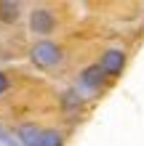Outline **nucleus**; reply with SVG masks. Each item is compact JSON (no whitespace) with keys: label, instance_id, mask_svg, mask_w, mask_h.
I'll return each instance as SVG.
<instances>
[{"label":"nucleus","instance_id":"nucleus-9","mask_svg":"<svg viewBox=\"0 0 144 146\" xmlns=\"http://www.w3.org/2000/svg\"><path fill=\"white\" fill-rule=\"evenodd\" d=\"M8 88H11V82H8V74H5V72H0V96H3V93H8Z\"/></svg>","mask_w":144,"mask_h":146},{"label":"nucleus","instance_id":"nucleus-5","mask_svg":"<svg viewBox=\"0 0 144 146\" xmlns=\"http://www.w3.org/2000/svg\"><path fill=\"white\" fill-rule=\"evenodd\" d=\"M16 138H19L21 146H40V138H43V130H40L38 125H19V130H16Z\"/></svg>","mask_w":144,"mask_h":146},{"label":"nucleus","instance_id":"nucleus-4","mask_svg":"<svg viewBox=\"0 0 144 146\" xmlns=\"http://www.w3.org/2000/svg\"><path fill=\"white\" fill-rule=\"evenodd\" d=\"M99 66L104 69L107 77L123 74V69H125V53H123L120 48H107L104 56H101V61H99Z\"/></svg>","mask_w":144,"mask_h":146},{"label":"nucleus","instance_id":"nucleus-7","mask_svg":"<svg viewBox=\"0 0 144 146\" xmlns=\"http://www.w3.org/2000/svg\"><path fill=\"white\" fill-rule=\"evenodd\" d=\"M83 104H86V101H83V96L78 90H64V96H62V109L67 111V114H78V111L83 109Z\"/></svg>","mask_w":144,"mask_h":146},{"label":"nucleus","instance_id":"nucleus-6","mask_svg":"<svg viewBox=\"0 0 144 146\" xmlns=\"http://www.w3.org/2000/svg\"><path fill=\"white\" fill-rule=\"evenodd\" d=\"M19 19H21V3H16V0H0V21L16 24Z\"/></svg>","mask_w":144,"mask_h":146},{"label":"nucleus","instance_id":"nucleus-8","mask_svg":"<svg viewBox=\"0 0 144 146\" xmlns=\"http://www.w3.org/2000/svg\"><path fill=\"white\" fill-rule=\"evenodd\" d=\"M40 146H64V135L59 133V130H43Z\"/></svg>","mask_w":144,"mask_h":146},{"label":"nucleus","instance_id":"nucleus-10","mask_svg":"<svg viewBox=\"0 0 144 146\" xmlns=\"http://www.w3.org/2000/svg\"><path fill=\"white\" fill-rule=\"evenodd\" d=\"M0 141H5V143H8V146H19V143H16V141H13V138H11V135H8V133H5V130H3V127H0Z\"/></svg>","mask_w":144,"mask_h":146},{"label":"nucleus","instance_id":"nucleus-2","mask_svg":"<svg viewBox=\"0 0 144 146\" xmlns=\"http://www.w3.org/2000/svg\"><path fill=\"white\" fill-rule=\"evenodd\" d=\"M107 80H109V77L104 74V69H101L99 64H91V66H86V69L80 72L78 88H75V90H78L80 96H83V101H86V96H96L99 90H104Z\"/></svg>","mask_w":144,"mask_h":146},{"label":"nucleus","instance_id":"nucleus-1","mask_svg":"<svg viewBox=\"0 0 144 146\" xmlns=\"http://www.w3.org/2000/svg\"><path fill=\"white\" fill-rule=\"evenodd\" d=\"M29 61L35 64L38 69L51 72V69H56V66L64 61V53H62V48H59L54 40H38L35 45L29 48Z\"/></svg>","mask_w":144,"mask_h":146},{"label":"nucleus","instance_id":"nucleus-3","mask_svg":"<svg viewBox=\"0 0 144 146\" xmlns=\"http://www.w3.org/2000/svg\"><path fill=\"white\" fill-rule=\"evenodd\" d=\"M29 29L35 32L38 37H48L51 32L56 29V16L48 11V8H35L29 13Z\"/></svg>","mask_w":144,"mask_h":146}]
</instances>
